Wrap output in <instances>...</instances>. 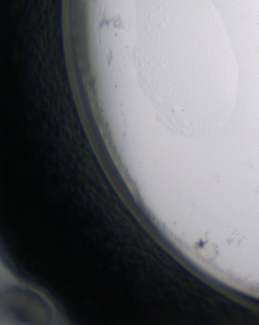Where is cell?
I'll return each instance as SVG.
<instances>
[{
  "label": "cell",
  "instance_id": "obj_1",
  "mask_svg": "<svg viewBox=\"0 0 259 325\" xmlns=\"http://www.w3.org/2000/svg\"><path fill=\"white\" fill-rule=\"evenodd\" d=\"M133 62L139 87L171 131L206 138L229 119L238 72L209 0H136Z\"/></svg>",
  "mask_w": 259,
  "mask_h": 325
}]
</instances>
